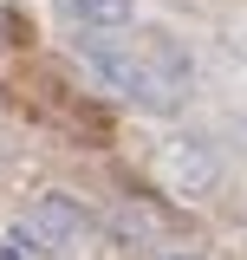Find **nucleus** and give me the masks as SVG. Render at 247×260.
Returning <instances> with one entry per match:
<instances>
[{
  "label": "nucleus",
  "instance_id": "nucleus-1",
  "mask_svg": "<svg viewBox=\"0 0 247 260\" xmlns=\"http://www.w3.org/2000/svg\"><path fill=\"white\" fill-rule=\"evenodd\" d=\"M78 65L91 72V85H104L123 104H143V111H176L182 91H189V59L169 39H137V46L85 39L78 46Z\"/></svg>",
  "mask_w": 247,
  "mask_h": 260
},
{
  "label": "nucleus",
  "instance_id": "nucleus-2",
  "mask_svg": "<svg viewBox=\"0 0 247 260\" xmlns=\"http://www.w3.org/2000/svg\"><path fill=\"white\" fill-rule=\"evenodd\" d=\"M13 234L26 241L33 254H65V247L85 234V202H72V195H39L26 215H20Z\"/></svg>",
  "mask_w": 247,
  "mask_h": 260
},
{
  "label": "nucleus",
  "instance_id": "nucleus-3",
  "mask_svg": "<svg viewBox=\"0 0 247 260\" xmlns=\"http://www.w3.org/2000/svg\"><path fill=\"white\" fill-rule=\"evenodd\" d=\"M156 169H163V182L176 195H189V202H208V195L221 189V162L208 143H169L163 156H156Z\"/></svg>",
  "mask_w": 247,
  "mask_h": 260
},
{
  "label": "nucleus",
  "instance_id": "nucleus-4",
  "mask_svg": "<svg viewBox=\"0 0 247 260\" xmlns=\"http://www.w3.org/2000/svg\"><path fill=\"white\" fill-rule=\"evenodd\" d=\"M59 13L72 20L78 32H91V39H111L137 20V0H59Z\"/></svg>",
  "mask_w": 247,
  "mask_h": 260
},
{
  "label": "nucleus",
  "instance_id": "nucleus-5",
  "mask_svg": "<svg viewBox=\"0 0 247 260\" xmlns=\"http://www.w3.org/2000/svg\"><path fill=\"white\" fill-rule=\"evenodd\" d=\"M0 260H39V254H33L26 241H20V234H13V241H0Z\"/></svg>",
  "mask_w": 247,
  "mask_h": 260
},
{
  "label": "nucleus",
  "instance_id": "nucleus-6",
  "mask_svg": "<svg viewBox=\"0 0 247 260\" xmlns=\"http://www.w3.org/2000/svg\"><path fill=\"white\" fill-rule=\"evenodd\" d=\"M156 260H195V254H156Z\"/></svg>",
  "mask_w": 247,
  "mask_h": 260
}]
</instances>
